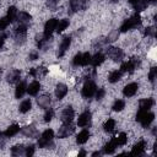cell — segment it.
I'll list each match as a JSON object with an SVG mask.
<instances>
[{
    "label": "cell",
    "mask_w": 157,
    "mask_h": 157,
    "mask_svg": "<svg viewBox=\"0 0 157 157\" xmlns=\"http://www.w3.org/2000/svg\"><path fill=\"white\" fill-rule=\"evenodd\" d=\"M140 23H141V17L139 15H135V16H132V17H130V18L124 21V23L120 27V31L121 32H128L129 29H132V28L137 27Z\"/></svg>",
    "instance_id": "1"
},
{
    "label": "cell",
    "mask_w": 157,
    "mask_h": 157,
    "mask_svg": "<svg viewBox=\"0 0 157 157\" xmlns=\"http://www.w3.org/2000/svg\"><path fill=\"white\" fill-rule=\"evenodd\" d=\"M56 25H58V21H56V18H49L47 22H45V25H44V37L47 38V39H49V37L52 36V33L55 31V28H56Z\"/></svg>",
    "instance_id": "2"
},
{
    "label": "cell",
    "mask_w": 157,
    "mask_h": 157,
    "mask_svg": "<svg viewBox=\"0 0 157 157\" xmlns=\"http://www.w3.org/2000/svg\"><path fill=\"white\" fill-rule=\"evenodd\" d=\"M74 125H71V123H64V125L59 129V131H58V136L59 137H61V139H64V137H69V135H71L72 134V131H74Z\"/></svg>",
    "instance_id": "3"
},
{
    "label": "cell",
    "mask_w": 157,
    "mask_h": 157,
    "mask_svg": "<svg viewBox=\"0 0 157 157\" xmlns=\"http://www.w3.org/2000/svg\"><path fill=\"white\" fill-rule=\"evenodd\" d=\"M94 92H96V85L91 81H87L82 87V96L86 98H90L94 94Z\"/></svg>",
    "instance_id": "4"
},
{
    "label": "cell",
    "mask_w": 157,
    "mask_h": 157,
    "mask_svg": "<svg viewBox=\"0 0 157 157\" xmlns=\"http://www.w3.org/2000/svg\"><path fill=\"white\" fill-rule=\"evenodd\" d=\"M107 54H108V56H109L110 59H113L114 61H120L121 58H123V50H121L120 48H114V47H112V48L107 49Z\"/></svg>",
    "instance_id": "5"
},
{
    "label": "cell",
    "mask_w": 157,
    "mask_h": 157,
    "mask_svg": "<svg viewBox=\"0 0 157 157\" xmlns=\"http://www.w3.org/2000/svg\"><path fill=\"white\" fill-rule=\"evenodd\" d=\"M70 43H71V38H70L69 36H66V37L63 38V40H61V43H60V45H59V50H58V56H59V58L65 54V52H66V50L69 49V47H70Z\"/></svg>",
    "instance_id": "6"
},
{
    "label": "cell",
    "mask_w": 157,
    "mask_h": 157,
    "mask_svg": "<svg viewBox=\"0 0 157 157\" xmlns=\"http://www.w3.org/2000/svg\"><path fill=\"white\" fill-rule=\"evenodd\" d=\"M70 7L72 11H81L87 7V0H70Z\"/></svg>",
    "instance_id": "7"
},
{
    "label": "cell",
    "mask_w": 157,
    "mask_h": 157,
    "mask_svg": "<svg viewBox=\"0 0 157 157\" xmlns=\"http://www.w3.org/2000/svg\"><path fill=\"white\" fill-rule=\"evenodd\" d=\"M137 90H139V85L135 83V82H131V83H128V85L124 87L123 93H124V96H126V97H132V96L137 92Z\"/></svg>",
    "instance_id": "8"
},
{
    "label": "cell",
    "mask_w": 157,
    "mask_h": 157,
    "mask_svg": "<svg viewBox=\"0 0 157 157\" xmlns=\"http://www.w3.org/2000/svg\"><path fill=\"white\" fill-rule=\"evenodd\" d=\"M74 115H75L74 109H72L71 107H67V108H65V109L63 110V113H61V120H63L64 123H71L72 119H74Z\"/></svg>",
    "instance_id": "9"
},
{
    "label": "cell",
    "mask_w": 157,
    "mask_h": 157,
    "mask_svg": "<svg viewBox=\"0 0 157 157\" xmlns=\"http://www.w3.org/2000/svg\"><path fill=\"white\" fill-rule=\"evenodd\" d=\"M67 86L64 83H58L55 87V96L58 99H63L66 94H67Z\"/></svg>",
    "instance_id": "10"
},
{
    "label": "cell",
    "mask_w": 157,
    "mask_h": 157,
    "mask_svg": "<svg viewBox=\"0 0 157 157\" xmlns=\"http://www.w3.org/2000/svg\"><path fill=\"white\" fill-rule=\"evenodd\" d=\"M52 103V99H50V96L48 94H42L37 98V104L39 105V108H49Z\"/></svg>",
    "instance_id": "11"
},
{
    "label": "cell",
    "mask_w": 157,
    "mask_h": 157,
    "mask_svg": "<svg viewBox=\"0 0 157 157\" xmlns=\"http://www.w3.org/2000/svg\"><path fill=\"white\" fill-rule=\"evenodd\" d=\"M90 121H91V113H90V112H85V113H82V114L78 117V119H77V125H78V126H86V125H88Z\"/></svg>",
    "instance_id": "12"
},
{
    "label": "cell",
    "mask_w": 157,
    "mask_h": 157,
    "mask_svg": "<svg viewBox=\"0 0 157 157\" xmlns=\"http://www.w3.org/2000/svg\"><path fill=\"white\" fill-rule=\"evenodd\" d=\"M39 90H40V83H39L38 81L31 82V83L28 85V87H27V92H28L31 96H36V94L39 92Z\"/></svg>",
    "instance_id": "13"
},
{
    "label": "cell",
    "mask_w": 157,
    "mask_h": 157,
    "mask_svg": "<svg viewBox=\"0 0 157 157\" xmlns=\"http://www.w3.org/2000/svg\"><path fill=\"white\" fill-rule=\"evenodd\" d=\"M18 131H20V125H17V124H12V125H10L2 134H4L6 137H11V136H15Z\"/></svg>",
    "instance_id": "14"
},
{
    "label": "cell",
    "mask_w": 157,
    "mask_h": 157,
    "mask_svg": "<svg viewBox=\"0 0 157 157\" xmlns=\"http://www.w3.org/2000/svg\"><path fill=\"white\" fill-rule=\"evenodd\" d=\"M20 76H21L20 70H11V71L7 74V81H9L10 83H16V82L20 81Z\"/></svg>",
    "instance_id": "15"
},
{
    "label": "cell",
    "mask_w": 157,
    "mask_h": 157,
    "mask_svg": "<svg viewBox=\"0 0 157 157\" xmlns=\"http://www.w3.org/2000/svg\"><path fill=\"white\" fill-rule=\"evenodd\" d=\"M90 139V131L88 130H82L81 132H78V135L76 136V142L77 144H86Z\"/></svg>",
    "instance_id": "16"
},
{
    "label": "cell",
    "mask_w": 157,
    "mask_h": 157,
    "mask_svg": "<svg viewBox=\"0 0 157 157\" xmlns=\"http://www.w3.org/2000/svg\"><path fill=\"white\" fill-rule=\"evenodd\" d=\"M153 119H155V114L153 113H150V112H146V114L144 115V118L141 119V124H142V126L144 128H147L152 121H153Z\"/></svg>",
    "instance_id": "17"
},
{
    "label": "cell",
    "mask_w": 157,
    "mask_h": 157,
    "mask_svg": "<svg viewBox=\"0 0 157 157\" xmlns=\"http://www.w3.org/2000/svg\"><path fill=\"white\" fill-rule=\"evenodd\" d=\"M104 61V55L102 53H96L93 56H91V64L93 66H98Z\"/></svg>",
    "instance_id": "18"
},
{
    "label": "cell",
    "mask_w": 157,
    "mask_h": 157,
    "mask_svg": "<svg viewBox=\"0 0 157 157\" xmlns=\"http://www.w3.org/2000/svg\"><path fill=\"white\" fill-rule=\"evenodd\" d=\"M132 5L136 11H144L148 5V0H135Z\"/></svg>",
    "instance_id": "19"
},
{
    "label": "cell",
    "mask_w": 157,
    "mask_h": 157,
    "mask_svg": "<svg viewBox=\"0 0 157 157\" xmlns=\"http://www.w3.org/2000/svg\"><path fill=\"white\" fill-rule=\"evenodd\" d=\"M118 147V144H117V140H115V137H113L108 144H105V146H104V152L105 153H112V152H114V150Z\"/></svg>",
    "instance_id": "20"
},
{
    "label": "cell",
    "mask_w": 157,
    "mask_h": 157,
    "mask_svg": "<svg viewBox=\"0 0 157 157\" xmlns=\"http://www.w3.org/2000/svg\"><path fill=\"white\" fill-rule=\"evenodd\" d=\"M145 146H146L145 141H139V142L132 147L131 153H132V155H141V153L144 152V150H145Z\"/></svg>",
    "instance_id": "21"
},
{
    "label": "cell",
    "mask_w": 157,
    "mask_h": 157,
    "mask_svg": "<svg viewBox=\"0 0 157 157\" xmlns=\"http://www.w3.org/2000/svg\"><path fill=\"white\" fill-rule=\"evenodd\" d=\"M31 15L28 13V12H25V11H22V12H20L18 15H17V20H18V22L20 23H22V25H26V23H28L29 21H31Z\"/></svg>",
    "instance_id": "22"
},
{
    "label": "cell",
    "mask_w": 157,
    "mask_h": 157,
    "mask_svg": "<svg viewBox=\"0 0 157 157\" xmlns=\"http://www.w3.org/2000/svg\"><path fill=\"white\" fill-rule=\"evenodd\" d=\"M140 109H145V110H148L152 105H153V99L152 98H144L140 101Z\"/></svg>",
    "instance_id": "23"
},
{
    "label": "cell",
    "mask_w": 157,
    "mask_h": 157,
    "mask_svg": "<svg viewBox=\"0 0 157 157\" xmlns=\"http://www.w3.org/2000/svg\"><path fill=\"white\" fill-rule=\"evenodd\" d=\"M120 78H121V71H118V70L112 71V72L109 74V76H108V81L112 82V83L118 82Z\"/></svg>",
    "instance_id": "24"
},
{
    "label": "cell",
    "mask_w": 157,
    "mask_h": 157,
    "mask_svg": "<svg viewBox=\"0 0 157 157\" xmlns=\"http://www.w3.org/2000/svg\"><path fill=\"white\" fill-rule=\"evenodd\" d=\"M26 90H27V88H26V83H25V82L18 83L17 87H16V91H15V96H16V98H21V97L25 94Z\"/></svg>",
    "instance_id": "25"
},
{
    "label": "cell",
    "mask_w": 157,
    "mask_h": 157,
    "mask_svg": "<svg viewBox=\"0 0 157 157\" xmlns=\"http://www.w3.org/2000/svg\"><path fill=\"white\" fill-rule=\"evenodd\" d=\"M136 67H135V65L131 63V60L130 61H126V63H123L121 64V72H132L134 70H135Z\"/></svg>",
    "instance_id": "26"
},
{
    "label": "cell",
    "mask_w": 157,
    "mask_h": 157,
    "mask_svg": "<svg viewBox=\"0 0 157 157\" xmlns=\"http://www.w3.org/2000/svg\"><path fill=\"white\" fill-rule=\"evenodd\" d=\"M16 17H17V9L15 6H10L7 9V18H9V21L13 22L16 20Z\"/></svg>",
    "instance_id": "27"
},
{
    "label": "cell",
    "mask_w": 157,
    "mask_h": 157,
    "mask_svg": "<svg viewBox=\"0 0 157 157\" xmlns=\"http://www.w3.org/2000/svg\"><path fill=\"white\" fill-rule=\"evenodd\" d=\"M67 27H69V20H60V21L58 22V25H56L55 31H56L58 33H61V32L65 31Z\"/></svg>",
    "instance_id": "28"
},
{
    "label": "cell",
    "mask_w": 157,
    "mask_h": 157,
    "mask_svg": "<svg viewBox=\"0 0 157 157\" xmlns=\"http://www.w3.org/2000/svg\"><path fill=\"white\" fill-rule=\"evenodd\" d=\"M31 107H32L31 101H29V99H26V101H23V102L20 104V112H21V113H27V112L31 109Z\"/></svg>",
    "instance_id": "29"
},
{
    "label": "cell",
    "mask_w": 157,
    "mask_h": 157,
    "mask_svg": "<svg viewBox=\"0 0 157 157\" xmlns=\"http://www.w3.org/2000/svg\"><path fill=\"white\" fill-rule=\"evenodd\" d=\"M125 108V102L123 99H117L113 104V110L114 112H121Z\"/></svg>",
    "instance_id": "30"
},
{
    "label": "cell",
    "mask_w": 157,
    "mask_h": 157,
    "mask_svg": "<svg viewBox=\"0 0 157 157\" xmlns=\"http://www.w3.org/2000/svg\"><path fill=\"white\" fill-rule=\"evenodd\" d=\"M115 140H117L118 146H124V145L128 142V136H126L125 132H120V134L115 137Z\"/></svg>",
    "instance_id": "31"
},
{
    "label": "cell",
    "mask_w": 157,
    "mask_h": 157,
    "mask_svg": "<svg viewBox=\"0 0 157 157\" xmlns=\"http://www.w3.org/2000/svg\"><path fill=\"white\" fill-rule=\"evenodd\" d=\"M103 128H104V130H105V131H108V132L113 131V130H114V128H115V120H114V119H108V120L104 123Z\"/></svg>",
    "instance_id": "32"
},
{
    "label": "cell",
    "mask_w": 157,
    "mask_h": 157,
    "mask_svg": "<svg viewBox=\"0 0 157 157\" xmlns=\"http://www.w3.org/2000/svg\"><path fill=\"white\" fill-rule=\"evenodd\" d=\"M22 132H23L26 136H28V137H32V136H34V135L37 134L36 128H33V126H26V128H23V129H22Z\"/></svg>",
    "instance_id": "33"
},
{
    "label": "cell",
    "mask_w": 157,
    "mask_h": 157,
    "mask_svg": "<svg viewBox=\"0 0 157 157\" xmlns=\"http://www.w3.org/2000/svg\"><path fill=\"white\" fill-rule=\"evenodd\" d=\"M53 137H54V131H53L52 129H47V130H44L43 134H42V139H44V140H47V141H52Z\"/></svg>",
    "instance_id": "34"
},
{
    "label": "cell",
    "mask_w": 157,
    "mask_h": 157,
    "mask_svg": "<svg viewBox=\"0 0 157 157\" xmlns=\"http://www.w3.org/2000/svg\"><path fill=\"white\" fill-rule=\"evenodd\" d=\"M26 151H25V147L23 146H15V147H12V150H11V153L13 155V156H20V155H23Z\"/></svg>",
    "instance_id": "35"
},
{
    "label": "cell",
    "mask_w": 157,
    "mask_h": 157,
    "mask_svg": "<svg viewBox=\"0 0 157 157\" xmlns=\"http://www.w3.org/2000/svg\"><path fill=\"white\" fill-rule=\"evenodd\" d=\"M145 34H146V36H148V37L155 38V36H156V28H155V27H152V26L146 27V28H145Z\"/></svg>",
    "instance_id": "36"
},
{
    "label": "cell",
    "mask_w": 157,
    "mask_h": 157,
    "mask_svg": "<svg viewBox=\"0 0 157 157\" xmlns=\"http://www.w3.org/2000/svg\"><path fill=\"white\" fill-rule=\"evenodd\" d=\"M118 37H119V31L114 29V31H112V32L108 34V39H107V40H109V42H114V40L118 39Z\"/></svg>",
    "instance_id": "37"
},
{
    "label": "cell",
    "mask_w": 157,
    "mask_h": 157,
    "mask_svg": "<svg viewBox=\"0 0 157 157\" xmlns=\"http://www.w3.org/2000/svg\"><path fill=\"white\" fill-rule=\"evenodd\" d=\"M53 117H54V110L52 109V108H49V109H47V112H45V114H44V121H50L52 119H53Z\"/></svg>",
    "instance_id": "38"
},
{
    "label": "cell",
    "mask_w": 157,
    "mask_h": 157,
    "mask_svg": "<svg viewBox=\"0 0 157 157\" xmlns=\"http://www.w3.org/2000/svg\"><path fill=\"white\" fill-rule=\"evenodd\" d=\"M72 64L75 65V66H78V65H82V54H76L75 56H74V59H72Z\"/></svg>",
    "instance_id": "39"
},
{
    "label": "cell",
    "mask_w": 157,
    "mask_h": 157,
    "mask_svg": "<svg viewBox=\"0 0 157 157\" xmlns=\"http://www.w3.org/2000/svg\"><path fill=\"white\" fill-rule=\"evenodd\" d=\"M9 23H10V21L7 17H1L0 18V31H4L9 26Z\"/></svg>",
    "instance_id": "40"
},
{
    "label": "cell",
    "mask_w": 157,
    "mask_h": 157,
    "mask_svg": "<svg viewBox=\"0 0 157 157\" xmlns=\"http://www.w3.org/2000/svg\"><path fill=\"white\" fill-rule=\"evenodd\" d=\"M90 63H91V54L90 53L82 54V65H88Z\"/></svg>",
    "instance_id": "41"
},
{
    "label": "cell",
    "mask_w": 157,
    "mask_h": 157,
    "mask_svg": "<svg viewBox=\"0 0 157 157\" xmlns=\"http://www.w3.org/2000/svg\"><path fill=\"white\" fill-rule=\"evenodd\" d=\"M156 75H157V69H156V67H152V69L150 70V72H148V80H150L151 82H153L155 78H156Z\"/></svg>",
    "instance_id": "42"
},
{
    "label": "cell",
    "mask_w": 157,
    "mask_h": 157,
    "mask_svg": "<svg viewBox=\"0 0 157 157\" xmlns=\"http://www.w3.org/2000/svg\"><path fill=\"white\" fill-rule=\"evenodd\" d=\"M27 156H32L33 153H34V146L33 145H31V146H28L27 148H26V152H25Z\"/></svg>",
    "instance_id": "43"
},
{
    "label": "cell",
    "mask_w": 157,
    "mask_h": 157,
    "mask_svg": "<svg viewBox=\"0 0 157 157\" xmlns=\"http://www.w3.org/2000/svg\"><path fill=\"white\" fill-rule=\"evenodd\" d=\"M104 93H105V91L103 90V88H101V90H98V92H97V99H102L103 98V96H104Z\"/></svg>",
    "instance_id": "44"
},
{
    "label": "cell",
    "mask_w": 157,
    "mask_h": 157,
    "mask_svg": "<svg viewBox=\"0 0 157 157\" xmlns=\"http://www.w3.org/2000/svg\"><path fill=\"white\" fill-rule=\"evenodd\" d=\"M37 58H38V54H37L36 52H34V53H31V54H29V59H31V60H36Z\"/></svg>",
    "instance_id": "45"
},
{
    "label": "cell",
    "mask_w": 157,
    "mask_h": 157,
    "mask_svg": "<svg viewBox=\"0 0 157 157\" xmlns=\"http://www.w3.org/2000/svg\"><path fill=\"white\" fill-rule=\"evenodd\" d=\"M4 43H5V36H0V49L4 47Z\"/></svg>",
    "instance_id": "46"
},
{
    "label": "cell",
    "mask_w": 157,
    "mask_h": 157,
    "mask_svg": "<svg viewBox=\"0 0 157 157\" xmlns=\"http://www.w3.org/2000/svg\"><path fill=\"white\" fill-rule=\"evenodd\" d=\"M86 155V152L85 151H81V152H78V156H85Z\"/></svg>",
    "instance_id": "47"
},
{
    "label": "cell",
    "mask_w": 157,
    "mask_h": 157,
    "mask_svg": "<svg viewBox=\"0 0 157 157\" xmlns=\"http://www.w3.org/2000/svg\"><path fill=\"white\" fill-rule=\"evenodd\" d=\"M128 1H129V2H131V4H132V2H134V1H135V0H128Z\"/></svg>",
    "instance_id": "48"
}]
</instances>
